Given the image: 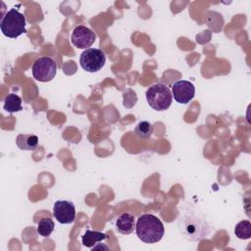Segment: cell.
I'll return each instance as SVG.
<instances>
[{"label":"cell","instance_id":"cell-1","mask_svg":"<svg viewBox=\"0 0 251 251\" xmlns=\"http://www.w3.org/2000/svg\"><path fill=\"white\" fill-rule=\"evenodd\" d=\"M177 226L181 235L191 242L207 238L213 230L204 216L193 209L181 213L177 220Z\"/></svg>","mask_w":251,"mask_h":251},{"label":"cell","instance_id":"cell-2","mask_svg":"<svg viewBox=\"0 0 251 251\" xmlns=\"http://www.w3.org/2000/svg\"><path fill=\"white\" fill-rule=\"evenodd\" d=\"M135 232L142 242L153 244L163 238L165 227L158 217L152 214H143L136 220Z\"/></svg>","mask_w":251,"mask_h":251},{"label":"cell","instance_id":"cell-3","mask_svg":"<svg viewBox=\"0 0 251 251\" xmlns=\"http://www.w3.org/2000/svg\"><path fill=\"white\" fill-rule=\"evenodd\" d=\"M146 100L149 106L158 112L168 110L173 101L170 87L164 83H154L146 90Z\"/></svg>","mask_w":251,"mask_h":251},{"label":"cell","instance_id":"cell-4","mask_svg":"<svg viewBox=\"0 0 251 251\" xmlns=\"http://www.w3.org/2000/svg\"><path fill=\"white\" fill-rule=\"evenodd\" d=\"M25 18L19 10L12 8L0 21V28L2 33L10 38H17L25 32Z\"/></svg>","mask_w":251,"mask_h":251},{"label":"cell","instance_id":"cell-5","mask_svg":"<svg viewBox=\"0 0 251 251\" xmlns=\"http://www.w3.org/2000/svg\"><path fill=\"white\" fill-rule=\"evenodd\" d=\"M31 73L38 81H51L57 74V64L50 57H40L33 63Z\"/></svg>","mask_w":251,"mask_h":251},{"label":"cell","instance_id":"cell-6","mask_svg":"<svg viewBox=\"0 0 251 251\" xmlns=\"http://www.w3.org/2000/svg\"><path fill=\"white\" fill-rule=\"evenodd\" d=\"M106 62L104 52L98 48L85 49L79 58L80 67L88 73H96L100 71Z\"/></svg>","mask_w":251,"mask_h":251},{"label":"cell","instance_id":"cell-7","mask_svg":"<svg viewBox=\"0 0 251 251\" xmlns=\"http://www.w3.org/2000/svg\"><path fill=\"white\" fill-rule=\"evenodd\" d=\"M53 216L63 225H69L75 220V208L73 202L68 200H58L53 206Z\"/></svg>","mask_w":251,"mask_h":251},{"label":"cell","instance_id":"cell-8","mask_svg":"<svg viewBox=\"0 0 251 251\" xmlns=\"http://www.w3.org/2000/svg\"><path fill=\"white\" fill-rule=\"evenodd\" d=\"M96 39L95 32L85 25H77L73 30L71 41L78 49H88Z\"/></svg>","mask_w":251,"mask_h":251},{"label":"cell","instance_id":"cell-9","mask_svg":"<svg viewBox=\"0 0 251 251\" xmlns=\"http://www.w3.org/2000/svg\"><path fill=\"white\" fill-rule=\"evenodd\" d=\"M174 99L179 104H187L195 95V87L188 80H176L172 86Z\"/></svg>","mask_w":251,"mask_h":251},{"label":"cell","instance_id":"cell-10","mask_svg":"<svg viewBox=\"0 0 251 251\" xmlns=\"http://www.w3.org/2000/svg\"><path fill=\"white\" fill-rule=\"evenodd\" d=\"M117 230L122 234H130L135 229V218L132 214L123 213L116 221Z\"/></svg>","mask_w":251,"mask_h":251},{"label":"cell","instance_id":"cell-11","mask_svg":"<svg viewBox=\"0 0 251 251\" xmlns=\"http://www.w3.org/2000/svg\"><path fill=\"white\" fill-rule=\"evenodd\" d=\"M16 144L21 150L31 151L38 145V137L34 134H19L16 138Z\"/></svg>","mask_w":251,"mask_h":251},{"label":"cell","instance_id":"cell-12","mask_svg":"<svg viewBox=\"0 0 251 251\" xmlns=\"http://www.w3.org/2000/svg\"><path fill=\"white\" fill-rule=\"evenodd\" d=\"M108 238V234L97 231V230H90L86 229L81 237V242L85 247H93L96 243L105 240Z\"/></svg>","mask_w":251,"mask_h":251},{"label":"cell","instance_id":"cell-13","mask_svg":"<svg viewBox=\"0 0 251 251\" xmlns=\"http://www.w3.org/2000/svg\"><path fill=\"white\" fill-rule=\"evenodd\" d=\"M4 110L9 113L20 112L23 110L22 106V99L15 93L8 94L4 99Z\"/></svg>","mask_w":251,"mask_h":251},{"label":"cell","instance_id":"cell-14","mask_svg":"<svg viewBox=\"0 0 251 251\" xmlns=\"http://www.w3.org/2000/svg\"><path fill=\"white\" fill-rule=\"evenodd\" d=\"M134 133L140 139H147L153 133V126L147 121H141L136 125Z\"/></svg>","mask_w":251,"mask_h":251},{"label":"cell","instance_id":"cell-15","mask_svg":"<svg viewBox=\"0 0 251 251\" xmlns=\"http://www.w3.org/2000/svg\"><path fill=\"white\" fill-rule=\"evenodd\" d=\"M234 234L239 239H249L251 237V223L247 220L239 222L234 227Z\"/></svg>","mask_w":251,"mask_h":251},{"label":"cell","instance_id":"cell-16","mask_svg":"<svg viewBox=\"0 0 251 251\" xmlns=\"http://www.w3.org/2000/svg\"><path fill=\"white\" fill-rule=\"evenodd\" d=\"M54 222L49 218H42L39 220L37 225V232L43 237L49 236L54 230Z\"/></svg>","mask_w":251,"mask_h":251}]
</instances>
